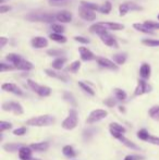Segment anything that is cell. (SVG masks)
<instances>
[{
    "instance_id": "cell-46",
    "label": "cell",
    "mask_w": 159,
    "mask_h": 160,
    "mask_svg": "<svg viewBox=\"0 0 159 160\" xmlns=\"http://www.w3.org/2000/svg\"><path fill=\"white\" fill-rule=\"evenodd\" d=\"M25 133H26L25 128H17V130L13 131V134L17 135V136H22V135H24Z\"/></svg>"
},
{
    "instance_id": "cell-11",
    "label": "cell",
    "mask_w": 159,
    "mask_h": 160,
    "mask_svg": "<svg viewBox=\"0 0 159 160\" xmlns=\"http://www.w3.org/2000/svg\"><path fill=\"white\" fill-rule=\"evenodd\" d=\"M1 88L3 89L4 92H9V93L15 94V95H19V96L23 95L22 89L20 88L17 84H13V83H3L2 86H1Z\"/></svg>"
},
{
    "instance_id": "cell-48",
    "label": "cell",
    "mask_w": 159,
    "mask_h": 160,
    "mask_svg": "<svg viewBox=\"0 0 159 160\" xmlns=\"http://www.w3.org/2000/svg\"><path fill=\"white\" fill-rule=\"evenodd\" d=\"M74 40L81 42V44H89V40L87 39V38H85V37H82V36H75Z\"/></svg>"
},
{
    "instance_id": "cell-43",
    "label": "cell",
    "mask_w": 159,
    "mask_h": 160,
    "mask_svg": "<svg viewBox=\"0 0 159 160\" xmlns=\"http://www.w3.org/2000/svg\"><path fill=\"white\" fill-rule=\"evenodd\" d=\"M15 68L13 67V65H10V64H6L4 62H1V64H0V71L1 72H6V71H12V70H14Z\"/></svg>"
},
{
    "instance_id": "cell-1",
    "label": "cell",
    "mask_w": 159,
    "mask_h": 160,
    "mask_svg": "<svg viewBox=\"0 0 159 160\" xmlns=\"http://www.w3.org/2000/svg\"><path fill=\"white\" fill-rule=\"evenodd\" d=\"M55 122H56L55 117L50 116V114H44V116H38L28 119L26 121V124L30 125V127L42 128V127H50Z\"/></svg>"
},
{
    "instance_id": "cell-39",
    "label": "cell",
    "mask_w": 159,
    "mask_h": 160,
    "mask_svg": "<svg viewBox=\"0 0 159 160\" xmlns=\"http://www.w3.org/2000/svg\"><path fill=\"white\" fill-rule=\"evenodd\" d=\"M50 28L52 30V32L56 33V34H62L64 32V30H66L63 25H61V24H56V23L51 24Z\"/></svg>"
},
{
    "instance_id": "cell-3",
    "label": "cell",
    "mask_w": 159,
    "mask_h": 160,
    "mask_svg": "<svg viewBox=\"0 0 159 160\" xmlns=\"http://www.w3.org/2000/svg\"><path fill=\"white\" fill-rule=\"evenodd\" d=\"M27 84H28V86L31 87V89H32L33 92H35V93L40 97H48L51 94V89H50V87H48V86L39 85L32 80H27Z\"/></svg>"
},
{
    "instance_id": "cell-52",
    "label": "cell",
    "mask_w": 159,
    "mask_h": 160,
    "mask_svg": "<svg viewBox=\"0 0 159 160\" xmlns=\"http://www.w3.org/2000/svg\"><path fill=\"white\" fill-rule=\"evenodd\" d=\"M119 110H120V111H124V108H122V107H119Z\"/></svg>"
},
{
    "instance_id": "cell-8",
    "label": "cell",
    "mask_w": 159,
    "mask_h": 160,
    "mask_svg": "<svg viewBox=\"0 0 159 160\" xmlns=\"http://www.w3.org/2000/svg\"><path fill=\"white\" fill-rule=\"evenodd\" d=\"M79 15L81 19L85 20V21H88V22L95 21L96 20V13L83 6H81L79 8Z\"/></svg>"
},
{
    "instance_id": "cell-5",
    "label": "cell",
    "mask_w": 159,
    "mask_h": 160,
    "mask_svg": "<svg viewBox=\"0 0 159 160\" xmlns=\"http://www.w3.org/2000/svg\"><path fill=\"white\" fill-rule=\"evenodd\" d=\"M2 110H3V111L13 112L15 116H21V114H23V112H24L23 107L21 106V103L15 102V101L3 102L2 103Z\"/></svg>"
},
{
    "instance_id": "cell-24",
    "label": "cell",
    "mask_w": 159,
    "mask_h": 160,
    "mask_svg": "<svg viewBox=\"0 0 159 160\" xmlns=\"http://www.w3.org/2000/svg\"><path fill=\"white\" fill-rule=\"evenodd\" d=\"M117 139H119L121 143L123 144V145H125L127 148H131V149H134V150H140V147L138 146H136L135 144L133 143V142H131L130 139L125 138L124 135H120L119 137H118Z\"/></svg>"
},
{
    "instance_id": "cell-2",
    "label": "cell",
    "mask_w": 159,
    "mask_h": 160,
    "mask_svg": "<svg viewBox=\"0 0 159 160\" xmlns=\"http://www.w3.org/2000/svg\"><path fill=\"white\" fill-rule=\"evenodd\" d=\"M77 122H79V117H77V112L75 109H70L69 114L66 119L63 120V122L61 123V127L64 130H73V128H77Z\"/></svg>"
},
{
    "instance_id": "cell-12",
    "label": "cell",
    "mask_w": 159,
    "mask_h": 160,
    "mask_svg": "<svg viewBox=\"0 0 159 160\" xmlns=\"http://www.w3.org/2000/svg\"><path fill=\"white\" fill-rule=\"evenodd\" d=\"M17 154H19L20 160H33V156H32L33 149L31 147L22 146L19 152H17Z\"/></svg>"
},
{
    "instance_id": "cell-42",
    "label": "cell",
    "mask_w": 159,
    "mask_h": 160,
    "mask_svg": "<svg viewBox=\"0 0 159 160\" xmlns=\"http://www.w3.org/2000/svg\"><path fill=\"white\" fill-rule=\"evenodd\" d=\"M12 128V124L9 122H6V121H1L0 122V133H3L6 130H10Z\"/></svg>"
},
{
    "instance_id": "cell-41",
    "label": "cell",
    "mask_w": 159,
    "mask_h": 160,
    "mask_svg": "<svg viewBox=\"0 0 159 160\" xmlns=\"http://www.w3.org/2000/svg\"><path fill=\"white\" fill-rule=\"evenodd\" d=\"M144 24L146 28H148L149 30L153 31V32H154V30H159V22L151 21V20H149V21H145Z\"/></svg>"
},
{
    "instance_id": "cell-7",
    "label": "cell",
    "mask_w": 159,
    "mask_h": 160,
    "mask_svg": "<svg viewBox=\"0 0 159 160\" xmlns=\"http://www.w3.org/2000/svg\"><path fill=\"white\" fill-rule=\"evenodd\" d=\"M151 92H152L151 85L147 84L145 80H140L135 91H134V96H141V95H144V94L151 93Z\"/></svg>"
},
{
    "instance_id": "cell-25",
    "label": "cell",
    "mask_w": 159,
    "mask_h": 160,
    "mask_svg": "<svg viewBox=\"0 0 159 160\" xmlns=\"http://www.w3.org/2000/svg\"><path fill=\"white\" fill-rule=\"evenodd\" d=\"M127 55L125 52H120V53H116L113 55L112 59H113V62H115L117 65H121V64H124L125 61H127Z\"/></svg>"
},
{
    "instance_id": "cell-31",
    "label": "cell",
    "mask_w": 159,
    "mask_h": 160,
    "mask_svg": "<svg viewBox=\"0 0 159 160\" xmlns=\"http://www.w3.org/2000/svg\"><path fill=\"white\" fill-rule=\"evenodd\" d=\"M81 6L85 7V8L89 9V10L92 11H99L100 10V6H98V4L96 3H93V2H87V1H82L81 2Z\"/></svg>"
},
{
    "instance_id": "cell-26",
    "label": "cell",
    "mask_w": 159,
    "mask_h": 160,
    "mask_svg": "<svg viewBox=\"0 0 159 160\" xmlns=\"http://www.w3.org/2000/svg\"><path fill=\"white\" fill-rule=\"evenodd\" d=\"M62 154L66 157H68V158H74V157L77 156V152H75L74 148L71 145L63 146V148H62Z\"/></svg>"
},
{
    "instance_id": "cell-35",
    "label": "cell",
    "mask_w": 159,
    "mask_h": 160,
    "mask_svg": "<svg viewBox=\"0 0 159 160\" xmlns=\"http://www.w3.org/2000/svg\"><path fill=\"white\" fill-rule=\"evenodd\" d=\"M142 44L148 47H159V39H149V38H145L142 40Z\"/></svg>"
},
{
    "instance_id": "cell-53",
    "label": "cell",
    "mask_w": 159,
    "mask_h": 160,
    "mask_svg": "<svg viewBox=\"0 0 159 160\" xmlns=\"http://www.w3.org/2000/svg\"><path fill=\"white\" fill-rule=\"evenodd\" d=\"M33 160H39V159H37V158H33Z\"/></svg>"
},
{
    "instance_id": "cell-36",
    "label": "cell",
    "mask_w": 159,
    "mask_h": 160,
    "mask_svg": "<svg viewBox=\"0 0 159 160\" xmlns=\"http://www.w3.org/2000/svg\"><path fill=\"white\" fill-rule=\"evenodd\" d=\"M79 86L83 89V91L85 92V93L88 94L89 96H94V95H95V92H94V89L92 88V87H89L87 84H85V83L79 82Z\"/></svg>"
},
{
    "instance_id": "cell-10",
    "label": "cell",
    "mask_w": 159,
    "mask_h": 160,
    "mask_svg": "<svg viewBox=\"0 0 159 160\" xmlns=\"http://www.w3.org/2000/svg\"><path fill=\"white\" fill-rule=\"evenodd\" d=\"M96 61L97 63L100 65L102 68H105V69H110V70H118V65L115 63L113 61H111L110 59H107V58L104 57H96Z\"/></svg>"
},
{
    "instance_id": "cell-50",
    "label": "cell",
    "mask_w": 159,
    "mask_h": 160,
    "mask_svg": "<svg viewBox=\"0 0 159 160\" xmlns=\"http://www.w3.org/2000/svg\"><path fill=\"white\" fill-rule=\"evenodd\" d=\"M8 42H9V39L7 37H1V38H0V48H3Z\"/></svg>"
},
{
    "instance_id": "cell-49",
    "label": "cell",
    "mask_w": 159,
    "mask_h": 160,
    "mask_svg": "<svg viewBox=\"0 0 159 160\" xmlns=\"http://www.w3.org/2000/svg\"><path fill=\"white\" fill-rule=\"evenodd\" d=\"M104 102L106 103V105L108 106V107H113V106H116L117 101H116L113 98H108V99H106V100H105Z\"/></svg>"
},
{
    "instance_id": "cell-23",
    "label": "cell",
    "mask_w": 159,
    "mask_h": 160,
    "mask_svg": "<svg viewBox=\"0 0 159 160\" xmlns=\"http://www.w3.org/2000/svg\"><path fill=\"white\" fill-rule=\"evenodd\" d=\"M33 149V152H45L49 148L48 142H40V143H35L30 146Z\"/></svg>"
},
{
    "instance_id": "cell-4",
    "label": "cell",
    "mask_w": 159,
    "mask_h": 160,
    "mask_svg": "<svg viewBox=\"0 0 159 160\" xmlns=\"http://www.w3.org/2000/svg\"><path fill=\"white\" fill-rule=\"evenodd\" d=\"M108 116V112L104 109H96L89 113L88 118L86 119V124H94L98 121L102 120Z\"/></svg>"
},
{
    "instance_id": "cell-18",
    "label": "cell",
    "mask_w": 159,
    "mask_h": 160,
    "mask_svg": "<svg viewBox=\"0 0 159 160\" xmlns=\"http://www.w3.org/2000/svg\"><path fill=\"white\" fill-rule=\"evenodd\" d=\"M14 68L17 70H22V71H30V70H32L33 68H34V65H33V63H31L30 61H27V60H25L24 58H22V59L14 65Z\"/></svg>"
},
{
    "instance_id": "cell-29",
    "label": "cell",
    "mask_w": 159,
    "mask_h": 160,
    "mask_svg": "<svg viewBox=\"0 0 159 160\" xmlns=\"http://www.w3.org/2000/svg\"><path fill=\"white\" fill-rule=\"evenodd\" d=\"M22 147V145L20 144H12V143H9V144H4L3 145V149L7 150V152H19L20 148Z\"/></svg>"
},
{
    "instance_id": "cell-15",
    "label": "cell",
    "mask_w": 159,
    "mask_h": 160,
    "mask_svg": "<svg viewBox=\"0 0 159 160\" xmlns=\"http://www.w3.org/2000/svg\"><path fill=\"white\" fill-rule=\"evenodd\" d=\"M100 39H102V42H104L106 46L108 47H113V48H118V42H117V39H116L115 37H113L111 34L107 33L105 34V35L100 36Z\"/></svg>"
},
{
    "instance_id": "cell-38",
    "label": "cell",
    "mask_w": 159,
    "mask_h": 160,
    "mask_svg": "<svg viewBox=\"0 0 159 160\" xmlns=\"http://www.w3.org/2000/svg\"><path fill=\"white\" fill-rule=\"evenodd\" d=\"M95 133H96L95 128H87V130L83 131V137H84L85 141H89V139L94 136Z\"/></svg>"
},
{
    "instance_id": "cell-37",
    "label": "cell",
    "mask_w": 159,
    "mask_h": 160,
    "mask_svg": "<svg viewBox=\"0 0 159 160\" xmlns=\"http://www.w3.org/2000/svg\"><path fill=\"white\" fill-rule=\"evenodd\" d=\"M63 98H64V100H67L68 102H70V105H72L73 107H77V100H75L74 96H73L71 93L66 92V93L63 94Z\"/></svg>"
},
{
    "instance_id": "cell-16",
    "label": "cell",
    "mask_w": 159,
    "mask_h": 160,
    "mask_svg": "<svg viewBox=\"0 0 159 160\" xmlns=\"http://www.w3.org/2000/svg\"><path fill=\"white\" fill-rule=\"evenodd\" d=\"M80 57L82 59V61H91V60L95 59V56L92 52L89 49H87L86 47H80L79 48Z\"/></svg>"
},
{
    "instance_id": "cell-19",
    "label": "cell",
    "mask_w": 159,
    "mask_h": 160,
    "mask_svg": "<svg viewBox=\"0 0 159 160\" xmlns=\"http://www.w3.org/2000/svg\"><path fill=\"white\" fill-rule=\"evenodd\" d=\"M152 69L148 63H143L140 68V75L142 80H148L151 78Z\"/></svg>"
},
{
    "instance_id": "cell-30",
    "label": "cell",
    "mask_w": 159,
    "mask_h": 160,
    "mask_svg": "<svg viewBox=\"0 0 159 160\" xmlns=\"http://www.w3.org/2000/svg\"><path fill=\"white\" fill-rule=\"evenodd\" d=\"M148 114L153 120L159 121V106H154L149 109Z\"/></svg>"
},
{
    "instance_id": "cell-17",
    "label": "cell",
    "mask_w": 159,
    "mask_h": 160,
    "mask_svg": "<svg viewBox=\"0 0 159 160\" xmlns=\"http://www.w3.org/2000/svg\"><path fill=\"white\" fill-rule=\"evenodd\" d=\"M89 32L96 34V35H98L100 37V36L108 33V30L105 28L102 23H96V24H93V25L89 28Z\"/></svg>"
},
{
    "instance_id": "cell-6",
    "label": "cell",
    "mask_w": 159,
    "mask_h": 160,
    "mask_svg": "<svg viewBox=\"0 0 159 160\" xmlns=\"http://www.w3.org/2000/svg\"><path fill=\"white\" fill-rule=\"evenodd\" d=\"M134 10H142L138 4L134 3V2H124V3H121L119 6V13L121 17H124L127 12L130 11H134Z\"/></svg>"
},
{
    "instance_id": "cell-13",
    "label": "cell",
    "mask_w": 159,
    "mask_h": 160,
    "mask_svg": "<svg viewBox=\"0 0 159 160\" xmlns=\"http://www.w3.org/2000/svg\"><path fill=\"white\" fill-rule=\"evenodd\" d=\"M31 45L32 47L36 49H42V48H46L48 46V40L45 37H42V36H37V37L32 38L31 40Z\"/></svg>"
},
{
    "instance_id": "cell-27",
    "label": "cell",
    "mask_w": 159,
    "mask_h": 160,
    "mask_svg": "<svg viewBox=\"0 0 159 160\" xmlns=\"http://www.w3.org/2000/svg\"><path fill=\"white\" fill-rule=\"evenodd\" d=\"M49 38H50V39H52L53 42H60V44H64V42H67V37L62 35V34L51 33V34H49Z\"/></svg>"
},
{
    "instance_id": "cell-45",
    "label": "cell",
    "mask_w": 159,
    "mask_h": 160,
    "mask_svg": "<svg viewBox=\"0 0 159 160\" xmlns=\"http://www.w3.org/2000/svg\"><path fill=\"white\" fill-rule=\"evenodd\" d=\"M147 143H151V144H154V145H157L159 146V137L157 136H153V135H149L148 139H147Z\"/></svg>"
},
{
    "instance_id": "cell-54",
    "label": "cell",
    "mask_w": 159,
    "mask_h": 160,
    "mask_svg": "<svg viewBox=\"0 0 159 160\" xmlns=\"http://www.w3.org/2000/svg\"><path fill=\"white\" fill-rule=\"evenodd\" d=\"M157 18H158V20H159V14H158V15H157Z\"/></svg>"
},
{
    "instance_id": "cell-44",
    "label": "cell",
    "mask_w": 159,
    "mask_h": 160,
    "mask_svg": "<svg viewBox=\"0 0 159 160\" xmlns=\"http://www.w3.org/2000/svg\"><path fill=\"white\" fill-rule=\"evenodd\" d=\"M124 160H145V157L138 156V155H127Z\"/></svg>"
},
{
    "instance_id": "cell-33",
    "label": "cell",
    "mask_w": 159,
    "mask_h": 160,
    "mask_svg": "<svg viewBox=\"0 0 159 160\" xmlns=\"http://www.w3.org/2000/svg\"><path fill=\"white\" fill-rule=\"evenodd\" d=\"M111 9H112V4H111V2L110 1H106L104 4H102V6H100L99 12L104 13V14H108V13H110Z\"/></svg>"
},
{
    "instance_id": "cell-47",
    "label": "cell",
    "mask_w": 159,
    "mask_h": 160,
    "mask_svg": "<svg viewBox=\"0 0 159 160\" xmlns=\"http://www.w3.org/2000/svg\"><path fill=\"white\" fill-rule=\"evenodd\" d=\"M47 53H48L49 56H55V57L59 56V57H61V55H63V51L62 50H48L47 51Z\"/></svg>"
},
{
    "instance_id": "cell-20",
    "label": "cell",
    "mask_w": 159,
    "mask_h": 160,
    "mask_svg": "<svg viewBox=\"0 0 159 160\" xmlns=\"http://www.w3.org/2000/svg\"><path fill=\"white\" fill-rule=\"evenodd\" d=\"M45 73L47 74L48 76H50V78H58V80L60 81H63V82H68L69 78L67 75H64V74H61L59 73V72H56V70H45Z\"/></svg>"
},
{
    "instance_id": "cell-51",
    "label": "cell",
    "mask_w": 159,
    "mask_h": 160,
    "mask_svg": "<svg viewBox=\"0 0 159 160\" xmlns=\"http://www.w3.org/2000/svg\"><path fill=\"white\" fill-rule=\"evenodd\" d=\"M9 10H11V8H10V7H8V6H1V7H0V13H1V14L6 13L7 11H9Z\"/></svg>"
},
{
    "instance_id": "cell-34",
    "label": "cell",
    "mask_w": 159,
    "mask_h": 160,
    "mask_svg": "<svg viewBox=\"0 0 159 160\" xmlns=\"http://www.w3.org/2000/svg\"><path fill=\"white\" fill-rule=\"evenodd\" d=\"M113 93H115V97L118 99V100H125L127 97V93H125L123 89H120V88H115Z\"/></svg>"
},
{
    "instance_id": "cell-14",
    "label": "cell",
    "mask_w": 159,
    "mask_h": 160,
    "mask_svg": "<svg viewBox=\"0 0 159 160\" xmlns=\"http://www.w3.org/2000/svg\"><path fill=\"white\" fill-rule=\"evenodd\" d=\"M56 20L60 23H70L72 21V13L67 10L60 11L56 14Z\"/></svg>"
},
{
    "instance_id": "cell-21",
    "label": "cell",
    "mask_w": 159,
    "mask_h": 160,
    "mask_svg": "<svg viewBox=\"0 0 159 160\" xmlns=\"http://www.w3.org/2000/svg\"><path fill=\"white\" fill-rule=\"evenodd\" d=\"M100 23L104 25L105 28L110 31H121L124 30V25L120 23H117V22H100Z\"/></svg>"
},
{
    "instance_id": "cell-55",
    "label": "cell",
    "mask_w": 159,
    "mask_h": 160,
    "mask_svg": "<svg viewBox=\"0 0 159 160\" xmlns=\"http://www.w3.org/2000/svg\"><path fill=\"white\" fill-rule=\"evenodd\" d=\"M57 1H60V0H57Z\"/></svg>"
},
{
    "instance_id": "cell-32",
    "label": "cell",
    "mask_w": 159,
    "mask_h": 160,
    "mask_svg": "<svg viewBox=\"0 0 159 160\" xmlns=\"http://www.w3.org/2000/svg\"><path fill=\"white\" fill-rule=\"evenodd\" d=\"M80 68H81V61L77 60V61L72 62L70 65H68V68H67V71L71 72V73H77V72L80 70Z\"/></svg>"
},
{
    "instance_id": "cell-28",
    "label": "cell",
    "mask_w": 159,
    "mask_h": 160,
    "mask_svg": "<svg viewBox=\"0 0 159 160\" xmlns=\"http://www.w3.org/2000/svg\"><path fill=\"white\" fill-rule=\"evenodd\" d=\"M133 28H135L136 31H140L141 33H144V34H154L153 31H151L148 28H146L144 23H134L133 24Z\"/></svg>"
},
{
    "instance_id": "cell-22",
    "label": "cell",
    "mask_w": 159,
    "mask_h": 160,
    "mask_svg": "<svg viewBox=\"0 0 159 160\" xmlns=\"http://www.w3.org/2000/svg\"><path fill=\"white\" fill-rule=\"evenodd\" d=\"M66 62H67V58L66 57H58V58H56V59L52 61V63H51L52 70L59 71V70H61L62 68L64 67Z\"/></svg>"
},
{
    "instance_id": "cell-9",
    "label": "cell",
    "mask_w": 159,
    "mask_h": 160,
    "mask_svg": "<svg viewBox=\"0 0 159 160\" xmlns=\"http://www.w3.org/2000/svg\"><path fill=\"white\" fill-rule=\"evenodd\" d=\"M109 131H110V134L112 135L115 138H118L120 135H123L127 132V128L124 127H122L121 124H119V123L113 122V123H110V125H109Z\"/></svg>"
},
{
    "instance_id": "cell-40",
    "label": "cell",
    "mask_w": 159,
    "mask_h": 160,
    "mask_svg": "<svg viewBox=\"0 0 159 160\" xmlns=\"http://www.w3.org/2000/svg\"><path fill=\"white\" fill-rule=\"evenodd\" d=\"M149 133H148V131L146 130V128H142V130H140L137 132V137L140 139H142V141H144V142H146L147 139H148V137H149Z\"/></svg>"
}]
</instances>
